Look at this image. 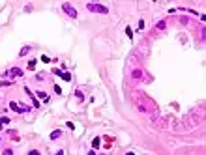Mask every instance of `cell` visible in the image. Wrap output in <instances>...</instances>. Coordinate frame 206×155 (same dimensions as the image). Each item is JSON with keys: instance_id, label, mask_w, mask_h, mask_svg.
I'll return each instance as SVG.
<instances>
[{"instance_id": "cb8c5ba5", "label": "cell", "mask_w": 206, "mask_h": 155, "mask_svg": "<svg viewBox=\"0 0 206 155\" xmlns=\"http://www.w3.org/2000/svg\"><path fill=\"white\" fill-rule=\"evenodd\" d=\"M0 140H2V138H0Z\"/></svg>"}, {"instance_id": "7402d4cb", "label": "cell", "mask_w": 206, "mask_h": 155, "mask_svg": "<svg viewBox=\"0 0 206 155\" xmlns=\"http://www.w3.org/2000/svg\"><path fill=\"white\" fill-rule=\"evenodd\" d=\"M125 155H135V153H133V151H129V153H125Z\"/></svg>"}, {"instance_id": "5bb4252c", "label": "cell", "mask_w": 206, "mask_h": 155, "mask_svg": "<svg viewBox=\"0 0 206 155\" xmlns=\"http://www.w3.org/2000/svg\"><path fill=\"white\" fill-rule=\"evenodd\" d=\"M62 79L70 82V80H71V75H70V73H62Z\"/></svg>"}, {"instance_id": "4fadbf2b", "label": "cell", "mask_w": 206, "mask_h": 155, "mask_svg": "<svg viewBox=\"0 0 206 155\" xmlns=\"http://www.w3.org/2000/svg\"><path fill=\"white\" fill-rule=\"evenodd\" d=\"M99 144H101V138H94L92 146H94V148H99Z\"/></svg>"}, {"instance_id": "7c38bea8", "label": "cell", "mask_w": 206, "mask_h": 155, "mask_svg": "<svg viewBox=\"0 0 206 155\" xmlns=\"http://www.w3.org/2000/svg\"><path fill=\"white\" fill-rule=\"evenodd\" d=\"M26 67H28V71H34V69H36V60H30Z\"/></svg>"}, {"instance_id": "30bf717a", "label": "cell", "mask_w": 206, "mask_h": 155, "mask_svg": "<svg viewBox=\"0 0 206 155\" xmlns=\"http://www.w3.org/2000/svg\"><path fill=\"white\" fill-rule=\"evenodd\" d=\"M9 123V118H6V116H0V127H4V125H8Z\"/></svg>"}, {"instance_id": "ba28073f", "label": "cell", "mask_w": 206, "mask_h": 155, "mask_svg": "<svg viewBox=\"0 0 206 155\" xmlns=\"http://www.w3.org/2000/svg\"><path fill=\"white\" fill-rule=\"evenodd\" d=\"M131 77H133V79H141V77H142V71H141V69H133V71H131Z\"/></svg>"}, {"instance_id": "277c9868", "label": "cell", "mask_w": 206, "mask_h": 155, "mask_svg": "<svg viewBox=\"0 0 206 155\" xmlns=\"http://www.w3.org/2000/svg\"><path fill=\"white\" fill-rule=\"evenodd\" d=\"M8 75H11V77H21V75H22V69H19V67H11V69L8 71Z\"/></svg>"}, {"instance_id": "d6986e66", "label": "cell", "mask_w": 206, "mask_h": 155, "mask_svg": "<svg viewBox=\"0 0 206 155\" xmlns=\"http://www.w3.org/2000/svg\"><path fill=\"white\" fill-rule=\"evenodd\" d=\"M54 92H56V93H58V95L62 93V90H60V86H58V84H56V86H54Z\"/></svg>"}, {"instance_id": "9a60e30c", "label": "cell", "mask_w": 206, "mask_h": 155, "mask_svg": "<svg viewBox=\"0 0 206 155\" xmlns=\"http://www.w3.org/2000/svg\"><path fill=\"white\" fill-rule=\"evenodd\" d=\"M125 34H128V35H129V38H133V30H131L129 26H128V28H125Z\"/></svg>"}, {"instance_id": "603a6c76", "label": "cell", "mask_w": 206, "mask_h": 155, "mask_svg": "<svg viewBox=\"0 0 206 155\" xmlns=\"http://www.w3.org/2000/svg\"><path fill=\"white\" fill-rule=\"evenodd\" d=\"M56 155H64V153H62V151H58V153H56Z\"/></svg>"}, {"instance_id": "7a4b0ae2", "label": "cell", "mask_w": 206, "mask_h": 155, "mask_svg": "<svg viewBox=\"0 0 206 155\" xmlns=\"http://www.w3.org/2000/svg\"><path fill=\"white\" fill-rule=\"evenodd\" d=\"M9 109H11V110H15V112H19V114H25V112H28V110H30V106L21 105V103H17V101H11V103H9Z\"/></svg>"}, {"instance_id": "3957f363", "label": "cell", "mask_w": 206, "mask_h": 155, "mask_svg": "<svg viewBox=\"0 0 206 155\" xmlns=\"http://www.w3.org/2000/svg\"><path fill=\"white\" fill-rule=\"evenodd\" d=\"M62 9H64V11H66V13L70 15V17H73V19L77 17V9H75V8H73L71 4H67V2H64V4H62Z\"/></svg>"}, {"instance_id": "6da1fadb", "label": "cell", "mask_w": 206, "mask_h": 155, "mask_svg": "<svg viewBox=\"0 0 206 155\" xmlns=\"http://www.w3.org/2000/svg\"><path fill=\"white\" fill-rule=\"evenodd\" d=\"M86 9L92 11V13H105V15L109 13V8L99 4V2H86Z\"/></svg>"}, {"instance_id": "ffe728a7", "label": "cell", "mask_w": 206, "mask_h": 155, "mask_svg": "<svg viewBox=\"0 0 206 155\" xmlns=\"http://www.w3.org/2000/svg\"><path fill=\"white\" fill-rule=\"evenodd\" d=\"M28 155H39V151H38V150H30V153H28Z\"/></svg>"}, {"instance_id": "8fae6325", "label": "cell", "mask_w": 206, "mask_h": 155, "mask_svg": "<svg viewBox=\"0 0 206 155\" xmlns=\"http://www.w3.org/2000/svg\"><path fill=\"white\" fill-rule=\"evenodd\" d=\"M165 26H167V22H165V21H159L157 25H156V28H157V30H165Z\"/></svg>"}, {"instance_id": "2e32d148", "label": "cell", "mask_w": 206, "mask_h": 155, "mask_svg": "<svg viewBox=\"0 0 206 155\" xmlns=\"http://www.w3.org/2000/svg\"><path fill=\"white\" fill-rule=\"evenodd\" d=\"M41 60H43V62H45V64H49V62H51V58H49V56H45V54H43V56H41Z\"/></svg>"}, {"instance_id": "e0dca14e", "label": "cell", "mask_w": 206, "mask_h": 155, "mask_svg": "<svg viewBox=\"0 0 206 155\" xmlns=\"http://www.w3.org/2000/svg\"><path fill=\"white\" fill-rule=\"evenodd\" d=\"M75 95H77V99H79V101H83V93H81V92H79V90L75 92Z\"/></svg>"}, {"instance_id": "ac0fdd59", "label": "cell", "mask_w": 206, "mask_h": 155, "mask_svg": "<svg viewBox=\"0 0 206 155\" xmlns=\"http://www.w3.org/2000/svg\"><path fill=\"white\" fill-rule=\"evenodd\" d=\"M2 155H13V151H11V150H4Z\"/></svg>"}, {"instance_id": "52a82bcc", "label": "cell", "mask_w": 206, "mask_h": 155, "mask_svg": "<svg viewBox=\"0 0 206 155\" xmlns=\"http://www.w3.org/2000/svg\"><path fill=\"white\" fill-rule=\"evenodd\" d=\"M36 95H38V97H39L41 101H45V103L49 101V97H47V92H41V90H39V92H36Z\"/></svg>"}, {"instance_id": "44dd1931", "label": "cell", "mask_w": 206, "mask_h": 155, "mask_svg": "<svg viewBox=\"0 0 206 155\" xmlns=\"http://www.w3.org/2000/svg\"><path fill=\"white\" fill-rule=\"evenodd\" d=\"M88 155H96V151H94V150H90V151H88Z\"/></svg>"}, {"instance_id": "8992f818", "label": "cell", "mask_w": 206, "mask_h": 155, "mask_svg": "<svg viewBox=\"0 0 206 155\" xmlns=\"http://www.w3.org/2000/svg\"><path fill=\"white\" fill-rule=\"evenodd\" d=\"M30 51H32V47H30V45H25V47H22V49L19 51V56H26Z\"/></svg>"}, {"instance_id": "9c48e42d", "label": "cell", "mask_w": 206, "mask_h": 155, "mask_svg": "<svg viewBox=\"0 0 206 155\" xmlns=\"http://www.w3.org/2000/svg\"><path fill=\"white\" fill-rule=\"evenodd\" d=\"M45 79H47V73H45V71H41V73L36 75V80H38V82H41V80H45Z\"/></svg>"}, {"instance_id": "5b68a950", "label": "cell", "mask_w": 206, "mask_h": 155, "mask_svg": "<svg viewBox=\"0 0 206 155\" xmlns=\"http://www.w3.org/2000/svg\"><path fill=\"white\" fill-rule=\"evenodd\" d=\"M60 136H62V129H56V131H53V133H51L49 138H51V140H58Z\"/></svg>"}]
</instances>
